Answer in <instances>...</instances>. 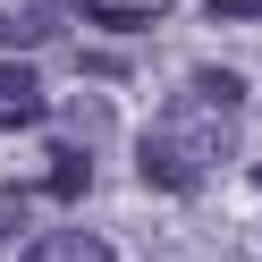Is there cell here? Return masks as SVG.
<instances>
[{
    "label": "cell",
    "mask_w": 262,
    "mask_h": 262,
    "mask_svg": "<svg viewBox=\"0 0 262 262\" xmlns=\"http://www.w3.org/2000/svg\"><path fill=\"white\" fill-rule=\"evenodd\" d=\"M0 34L17 42V51H34V42H51V34H59V17H51V9H26V17H0Z\"/></svg>",
    "instance_id": "ba28073f"
},
{
    "label": "cell",
    "mask_w": 262,
    "mask_h": 262,
    "mask_svg": "<svg viewBox=\"0 0 262 262\" xmlns=\"http://www.w3.org/2000/svg\"><path fill=\"white\" fill-rule=\"evenodd\" d=\"M93 9V26H110V34H144L152 26V9H136V0H85Z\"/></svg>",
    "instance_id": "8992f818"
},
{
    "label": "cell",
    "mask_w": 262,
    "mask_h": 262,
    "mask_svg": "<svg viewBox=\"0 0 262 262\" xmlns=\"http://www.w3.org/2000/svg\"><path fill=\"white\" fill-rule=\"evenodd\" d=\"M26 262H110V245L93 237V228H42V237L26 245Z\"/></svg>",
    "instance_id": "3957f363"
},
{
    "label": "cell",
    "mask_w": 262,
    "mask_h": 262,
    "mask_svg": "<svg viewBox=\"0 0 262 262\" xmlns=\"http://www.w3.org/2000/svg\"><path fill=\"white\" fill-rule=\"evenodd\" d=\"M220 152H228V127H211L194 102H178L169 119L144 136V152H136V178H144V186H169V194H186V186H203V178L220 169Z\"/></svg>",
    "instance_id": "6da1fadb"
},
{
    "label": "cell",
    "mask_w": 262,
    "mask_h": 262,
    "mask_svg": "<svg viewBox=\"0 0 262 262\" xmlns=\"http://www.w3.org/2000/svg\"><path fill=\"white\" fill-rule=\"evenodd\" d=\"M254 186H262V169H254Z\"/></svg>",
    "instance_id": "8fae6325"
},
{
    "label": "cell",
    "mask_w": 262,
    "mask_h": 262,
    "mask_svg": "<svg viewBox=\"0 0 262 262\" xmlns=\"http://www.w3.org/2000/svg\"><path fill=\"white\" fill-rule=\"evenodd\" d=\"M85 186H93V161H85V152H76V144H68V152L51 161V194H59V203H76V194H85Z\"/></svg>",
    "instance_id": "5b68a950"
},
{
    "label": "cell",
    "mask_w": 262,
    "mask_h": 262,
    "mask_svg": "<svg viewBox=\"0 0 262 262\" xmlns=\"http://www.w3.org/2000/svg\"><path fill=\"white\" fill-rule=\"evenodd\" d=\"M203 17H228V26H254V17H262V0H211Z\"/></svg>",
    "instance_id": "30bf717a"
},
{
    "label": "cell",
    "mask_w": 262,
    "mask_h": 262,
    "mask_svg": "<svg viewBox=\"0 0 262 262\" xmlns=\"http://www.w3.org/2000/svg\"><path fill=\"white\" fill-rule=\"evenodd\" d=\"M68 127L93 144V136H110V110H102V102H76V110H68Z\"/></svg>",
    "instance_id": "9c48e42d"
},
{
    "label": "cell",
    "mask_w": 262,
    "mask_h": 262,
    "mask_svg": "<svg viewBox=\"0 0 262 262\" xmlns=\"http://www.w3.org/2000/svg\"><path fill=\"white\" fill-rule=\"evenodd\" d=\"M42 110H51V93H42V76L26 68V59H0V127H34Z\"/></svg>",
    "instance_id": "7a4b0ae2"
},
{
    "label": "cell",
    "mask_w": 262,
    "mask_h": 262,
    "mask_svg": "<svg viewBox=\"0 0 262 262\" xmlns=\"http://www.w3.org/2000/svg\"><path fill=\"white\" fill-rule=\"evenodd\" d=\"M186 102H194V110H237V102H245V76H237V68H194V76H186Z\"/></svg>",
    "instance_id": "277c9868"
},
{
    "label": "cell",
    "mask_w": 262,
    "mask_h": 262,
    "mask_svg": "<svg viewBox=\"0 0 262 262\" xmlns=\"http://www.w3.org/2000/svg\"><path fill=\"white\" fill-rule=\"evenodd\" d=\"M26 220H34V194H26V186H0V254L26 237Z\"/></svg>",
    "instance_id": "52a82bcc"
}]
</instances>
